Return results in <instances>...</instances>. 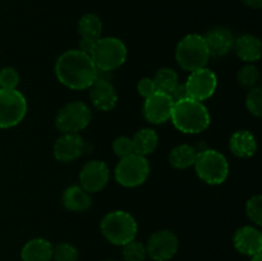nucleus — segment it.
<instances>
[{
	"instance_id": "1",
	"label": "nucleus",
	"mask_w": 262,
	"mask_h": 261,
	"mask_svg": "<svg viewBox=\"0 0 262 261\" xmlns=\"http://www.w3.org/2000/svg\"><path fill=\"white\" fill-rule=\"evenodd\" d=\"M55 76L68 89L87 90L96 81L97 68L91 56L74 49L59 56L55 63Z\"/></svg>"
},
{
	"instance_id": "2",
	"label": "nucleus",
	"mask_w": 262,
	"mask_h": 261,
	"mask_svg": "<svg viewBox=\"0 0 262 261\" xmlns=\"http://www.w3.org/2000/svg\"><path fill=\"white\" fill-rule=\"evenodd\" d=\"M170 120L177 129L188 135L204 132L211 123L207 107L201 101L191 97L174 102Z\"/></svg>"
},
{
	"instance_id": "3",
	"label": "nucleus",
	"mask_w": 262,
	"mask_h": 261,
	"mask_svg": "<svg viewBox=\"0 0 262 261\" xmlns=\"http://www.w3.org/2000/svg\"><path fill=\"white\" fill-rule=\"evenodd\" d=\"M102 235L115 246H124L136 238L138 225L135 217L127 211L115 210L102 217L100 223Z\"/></svg>"
},
{
	"instance_id": "4",
	"label": "nucleus",
	"mask_w": 262,
	"mask_h": 261,
	"mask_svg": "<svg viewBox=\"0 0 262 261\" xmlns=\"http://www.w3.org/2000/svg\"><path fill=\"white\" fill-rule=\"evenodd\" d=\"M176 59L181 68L189 73L205 68L210 59L205 38L197 33L184 36L177 45Z\"/></svg>"
},
{
	"instance_id": "5",
	"label": "nucleus",
	"mask_w": 262,
	"mask_h": 261,
	"mask_svg": "<svg viewBox=\"0 0 262 261\" xmlns=\"http://www.w3.org/2000/svg\"><path fill=\"white\" fill-rule=\"evenodd\" d=\"M194 169L200 179L211 186L224 183L229 174V164L222 153L212 148H206L197 153Z\"/></svg>"
},
{
	"instance_id": "6",
	"label": "nucleus",
	"mask_w": 262,
	"mask_h": 261,
	"mask_svg": "<svg viewBox=\"0 0 262 261\" xmlns=\"http://www.w3.org/2000/svg\"><path fill=\"white\" fill-rule=\"evenodd\" d=\"M90 56L97 69L113 72L127 59V48L124 42L117 37H100L95 41Z\"/></svg>"
},
{
	"instance_id": "7",
	"label": "nucleus",
	"mask_w": 262,
	"mask_h": 261,
	"mask_svg": "<svg viewBox=\"0 0 262 261\" xmlns=\"http://www.w3.org/2000/svg\"><path fill=\"white\" fill-rule=\"evenodd\" d=\"M115 179L123 187L133 188L145 183L150 174V164L146 156L130 154L120 159L115 166Z\"/></svg>"
},
{
	"instance_id": "8",
	"label": "nucleus",
	"mask_w": 262,
	"mask_h": 261,
	"mask_svg": "<svg viewBox=\"0 0 262 261\" xmlns=\"http://www.w3.org/2000/svg\"><path fill=\"white\" fill-rule=\"evenodd\" d=\"M27 113V100L17 89H0V128L15 127Z\"/></svg>"
},
{
	"instance_id": "9",
	"label": "nucleus",
	"mask_w": 262,
	"mask_h": 261,
	"mask_svg": "<svg viewBox=\"0 0 262 261\" xmlns=\"http://www.w3.org/2000/svg\"><path fill=\"white\" fill-rule=\"evenodd\" d=\"M91 118V110L84 102L73 101L59 110L55 124L63 133H78L90 124Z\"/></svg>"
},
{
	"instance_id": "10",
	"label": "nucleus",
	"mask_w": 262,
	"mask_h": 261,
	"mask_svg": "<svg viewBox=\"0 0 262 261\" xmlns=\"http://www.w3.org/2000/svg\"><path fill=\"white\" fill-rule=\"evenodd\" d=\"M178 248V237L171 230L163 229L155 232L148 238L146 252L154 261H169L177 255Z\"/></svg>"
},
{
	"instance_id": "11",
	"label": "nucleus",
	"mask_w": 262,
	"mask_h": 261,
	"mask_svg": "<svg viewBox=\"0 0 262 261\" xmlns=\"http://www.w3.org/2000/svg\"><path fill=\"white\" fill-rule=\"evenodd\" d=\"M184 84L188 92V97L202 102L214 95L217 87V78L211 69L205 67L191 72Z\"/></svg>"
},
{
	"instance_id": "12",
	"label": "nucleus",
	"mask_w": 262,
	"mask_h": 261,
	"mask_svg": "<svg viewBox=\"0 0 262 261\" xmlns=\"http://www.w3.org/2000/svg\"><path fill=\"white\" fill-rule=\"evenodd\" d=\"M109 182V168L101 160H91L86 163L79 173L81 187L89 193L99 192Z\"/></svg>"
},
{
	"instance_id": "13",
	"label": "nucleus",
	"mask_w": 262,
	"mask_h": 261,
	"mask_svg": "<svg viewBox=\"0 0 262 261\" xmlns=\"http://www.w3.org/2000/svg\"><path fill=\"white\" fill-rule=\"evenodd\" d=\"M173 105V100L168 94L156 91L145 99L143 115L146 120L152 124H163L170 119Z\"/></svg>"
},
{
	"instance_id": "14",
	"label": "nucleus",
	"mask_w": 262,
	"mask_h": 261,
	"mask_svg": "<svg viewBox=\"0 0 262 261\" xmlns=\"http://www.w3.org/2000/svg\"><path fill=\"white\" fill-rule=\"evenodd\" d=\"M84 150L83 138L78 133H64L54 143V156L61 163H71L82 155Z\"/></svg>"
},
{
	"instance_id": "15",
	"label": "nucleus",
	"mask_w": 262,
	"mask_h": 261,
	"mask_svg": "<svg viewBox=\"0 0 262 261\" xmlns=\"http://www.w3.org/2000/svg\"><path fill=\"white\" fill-rule=\"evenodd\" d=\"M233 245L239 253L252 257L257 253H261L262 251L261 232L257 228L245 225L235 230L233 235Z\"/></svg>"
},
{
	"instance_id": "16",
	"label": "nucleus",
	"mask_w": 262,
	"mask_h": 261,
	"mask_svg": "<svg viewBox=\"0 0 262 261\" xmlns=\"http://www.w3.org/2000/svg\"><path fill=\"white\" fill-rule=\"evenodd\" d=\"M90 99L96 109L110 112L117 106L118 94L112 82L96 79L90 87Z\"/></svg>"
},
{
	"instance_id": "17",
	"label": "nucleus",
	"mask_w": 262,
	"mask_h": 261,
	"mask_svg": "<svg viewBox=\"0 0 262 261\" xmlns=\"http://www.w3.org/2000/svg\"><path fill=\"white\" fill-rule=\"evenodd\" d=\"M204 38L210 56H214V58L227 55L234 45V36L228 28L224 27L214 28L207 32Z\"/></svg>"
},
{
	"instance_id": "18",
	"label": "nucleus",
	"mask_w": 262,
	"mask_h": 261,
	"mask_svg": "<svg viewBox=\"0 0 262 261\" xmlns=\"http://www.w3.org/2000/svg\"><path fill=\"white\" fill-rule=\"evenodd\" d=\"M20 258L22 261H51L53 245L43 238H33L22 247Z\"/></svg>"
},
{
	"instance_id": "19",
	"label": "nucleus",
	"mask_w": 262,
	"mask_h": 261,
	"mask_svg": "<svg viewBox=\"0 0 262 261\" xmlns=\"http://www.w3.org/2000/svg\"><path fill=\"white\" fill-rule=\"evenodd\" d=\"M229 147L238 158H251L257 151V141L251 132L239 129L233 133L230 137Z\"/></svg>"
},
{
	"instance_id": "20",
	"label": "nucleus",
	"mask_w": 262,
	"mask_h": 261,
	"mask_svg": "<svg viewBox=\"0 0 262 261\" xmlns=\"http://www.w3.org/2000/svg\"><path fill=\"white\" fill-rule=\"evenodd\" d=\"M234 50L238 58L247 63H253L261 58V42L256 36L242 35L234 40Z\"/></svg>"
},
{
	"instance_id": "21",
	"label": "nucleus",
	"mask_w": 262,
	"mask_h": 261,
	"mask_svg": "<svg viewBox=\"0 0 262 261\" xmlns=\"http://www.w3.org/2000/svg\"><path fill=\"white\" fill-rule=\"evenodd\" d=\"M63 205L67 210L74 212L86 211L91 207V197L89 192L84 191L81 186H71L64 191Z\"/></svg>"
},
{
	"instance_id": "22",
	"label": "nucleus",
	"mask_w": 262,
	"mask_h": 261,
	"mask_svg": "<svg viewBox=\"0 0 262 261\" xmlns=\"http://www.w3.org/2000/svg\"><path fill=\"white\" fill-rule=\"evenodd\" d=\"M133 153L138 154L141 156H146L148 154H152L155 148L158 147L159 136L151 128H142L138 132L135 133L132 138Z\"/></svg>"
},
{
	"instance_id": "23",
	"label": "nucleus",
	"mask_w": 262,
	"mask_h": 261,
	"mask_svg": "<svg viewBox=\"0 0 262 261\" xmlns=\"http://www.w3.org/2000/svg\"><path fill=\"white\" fill-rule=\"evenodd\" d=\"M196 148L191 145H179L176 146L170 151L169 155V163L176 169H187L192 166L196 160Z\"/></svg>"
},
{
	"instance_id": "24",
	"label": "nucleus",
	"mask_w": 262,
	"mask_h": 261,
	"mask_svg": "<svg viewBox=\"0 0 262 261\" xmlns=\"http://www.w3.org/2000/svg\"><path fill=\"white\" fill-rule=\"evenodd\" d=\"M102 23L99 15L94 13H87L79 19L78 22V33L83 38H91L97 40L101 37Z\"/></svg>"
},
{
	"instance_id": "25",
	"label": "nucleus",
	"mask_w": 262,
	"mask_h": 261,
	"mask_svg": "<svg viewBox=\"0 0 262 261\" xmlns=\"http://www.w3.org/2000/svg\"><path fill=\"white\" fill-rule=\"evenodd\" d=\"M155 84L156 91L163 92V94H170L174 87L179 83L178 74L176 71L170 68H161L156 72L155 77L152 78Z\"/></svg>"
},
{
	"instance_id": "26",
	"label": "nucleus",
	"mask_w": 262,
	"mask_h": 261,
	"mask_svg": "<svg viewBox=\"0 0 262 261\" xmlns=\"http://www.w3.org/2000/svg\"><path fill=\"white\" fill-rule=\"evenodd\" d=\"M122 247L123 258L125 261H145L146 257H147L146 246L138 242V241H130V242L125 243Z\"/></svg>"
},
{
	"instance_id": "27",
	"label": "nucleus",
	"mask_w": 262,
	"mask_h": 261,
	"mask_svg": "<svg viewBox=\"0 0 262 261\" xmlns=\"http://www.w3.org/2000/svg\"><path fill=\"white\" fill-rule=\"evenodd\" d=\"M258 78H260V72H258L257 67L253 66V64H247V66L242 67L237 73L238 83L246 89L256 87Z\"/></svg>"
},
{
	"instance_id": "28",
	"label": "nucleus",
	"mask_w": 262,
	"mask_h": 261,
	"mask_svg": "<svg viewBox=\"0 0 262 261\" xmlns=\"http://www.w3.org/2000/svg\"><path fill=\"white\" fill-rule=\"evenodd\" d=\"M79 252L73 245L68 242L58 243L53 246V260L54 261H77Z\"/></svg>"
},
{
	"instance_id": "29",
	"label": "nucleus",
	"mask_w": 262,
	"mask_h": 261,
	"mask_svg": "<svg viewBox=\"0 0 262 261\" xmlns=\"http://www.w3.org/2000/svg\"><path fill=\"white\" fill-rule=\"evenodd\" d=\"M246 106L255 117L262 115V90L261 87H252L246 96Z\"/></svg>"
},
{
	"instance_id": "30",
	"label": "nucleus",
	"mask_w": 262,
	"mask_h": 261,
	"mask_svg": "<svg viewBox=\"0 0 262 261\" xmlns=\"http://www.w3.org/2000/svg\"><path fill=\"white\" fill-rule=\"evenodd\" d=\"M246 212H247L248 219L260 227L262 224V197L260 194L248 200L246 204Z\"/></svg>"
},
{
	"instance_id": "31",
	"label": "nucleus",
	"mask_w": 262,
	"mask_h": 261,
	"mask_svg": "<svg viewBox=\"0 0 262 261\" xmlns=\"http://www.w3.org/2000/svg\"><path fill=\"white\" fill-rule=\"evenodd\" d=\"M19 84V74L12 67H5L0 71V89L14 90Z\"/></svg>"
},
{
	"instance_id": "32",
	"label": "nucleus",
	"mask_w": 262,
	"mask_h": 261,
	"mask_svg": "<svg viewBox=\"0 0 262 261\" xmlns=\"http://www.w3.org/2000/svg\"><path fill=\"white\" fill-rule=\"evenodd\" d=\"M113 151L115 155L124 158V156L133 154V143L132 138L125 137V136H120V137L115 138L113 142Z\"/></svg>"
},
{
	"instance_id": "33",
	"label": "nucleus",
	"mask_w": 262,
	"mask_h": 261,
	"mask_svg": "<svg viewBox=\"0 0 262 261\" xmlns=\"http://www.w3.org/2000/svg\"><path fill=\"white\" fill-rule=\"evenodd\" d=\"M137 91L138 94H140L142 97H145V99L146 97L151 96L154 92H156L152 78H147V77H145V78L141 79V81L137 83Z\"/></svg>"
},
{
	"instance_id": "34",
	"label": "nucleus",
	"mask_w": 262,
	"mask_h": 261,
	"mask_svg": "<svg viewBox=\"0 0 262 261\" xmlns=\"http://www.w3.org/2000/svg\"><path fill=\"white\" fill-rule=\"evenodd\" d=\"M170 99L173 100V102H178L181 100H184L188 97V92H187L186 84L184 83H178L176 87H174L173 91L169 94Z\"/></svg>"
},
{
	"instance_id": "35",
	"label": "nucleus",
	"mask_w": 262,
	"mask_h": 261,
	"mask_svg": "<svg viewBox=\"0 0 262 261\" xmlns=\"http://www.w3.org/2000/svg\"><path fill=\"white\" fill-rule=\"evenodd\" d=\"M95 41L96 40L81 37V40H79V44H78V49H77V50H79L83 54H87V55H91L92 49H94L95 46Z\"/></svg>"
},
{
	"instance_id": "36",
	"label": "nucleus",
	"mask_w": 262,
	"mask_h": 261,
	"mask_svg": "<svg viewBox=\"0 0 262 261\" xmlns=\"http://www.w3.org/2000/svg\"><path fill=\"white\" fill-rule=\"evenodd\" d=\"M242 2L251 9H260L262 7V0H242Z\"/></svg>"
},
{
	"instance_id": "37",
	"label": "nucleus",
	"mask_w": 262,
	"mask_h": 261,
	"mask_svg": "<svg viewBox=\"0 0 262 261\" xmlns=\"http://www.w3.org/2000/svg\"><path fill=\"white\" fill-rule=\"evenodd\" d=\"M251 261H261V253L252 256V257H251Z\"/></svg>"
},
{
	"instance_id": "38",
	"label": "nucleus",
	"mask_w": 262,
	"mask_h": 261,
	"mask_svg": "<svg viewBox=\"0 0 262 261\" xmlns=\"http://www.w3.org/2000/svg\"><path fill=\"white\" fill-rule=\"evenodd\" d=\"M104 261H117V260H114V258H106V260H104Z\"/></svg>"
}]
</instances>
